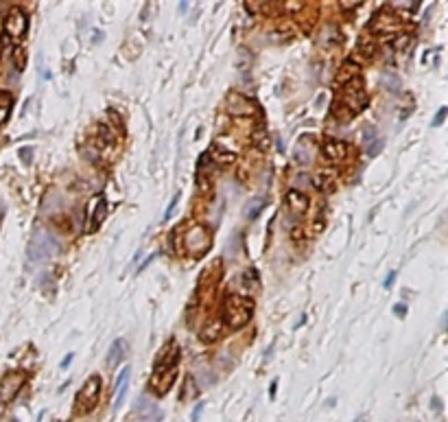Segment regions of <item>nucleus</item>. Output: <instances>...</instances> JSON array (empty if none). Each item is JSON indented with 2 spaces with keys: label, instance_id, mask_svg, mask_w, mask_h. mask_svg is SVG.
Instances as JSON below:
<instances>
[{
  "label": "nucleus",
  "instance_id": "393cba45",
  "mask_svg": "<svg viewBox=\"0 0 448 422\" xmlns=\"http://www.w3.org/2000/svg\"><path fill=\"white\" fill-rule=\"evenodd\" d=\"M254 142L258 144L260 149H267L269 147V136H267V132H265V127H258L254 132Z\"/></svg>",
  "mask_w": 448,
  "mask_h": 422
},
{
  "label": "nucleus",
  "instance_id": "423d86ee",
  "mask_svg": "<svg viewBox=\"0 0 448 422\" xmlns=\"http://www.w3.org/2000/svg\"><path fill=\"white\" fill-rule=\"evenodd\" d=\"M26 383V372H9L3 383H0V407L9 405L13 398L18 396V391L24 387Z\"/></svg>",
  "mask_w": 448,
  "mask_h": 422
},
{
  "label": "nucleus",
  "instance_id": "5701e85b",
  "mask_svg": "<svg viewBox=\"0 0 448 422\" xmlns=\"http://www.w3.org/2000/svg\"><path fill=\"white\" fill-rule=\"evenodd\" d=\"M13 66H16L18 70L26 68V53H24V48H22V46L13 48Z\"/></svg>",
  "mask_w": 448,
  "mask_h": 422
},
{
  "label": "nucleus",
  "instance_id": "9b49d317",
  "mask_svg": "<svg viewBox=\"0 0 448 422\" xmlns=\"http://www.w3.org/2000/svg\"><path fill=\"white\" fill-rule=\"evenodd\" d=\"M175 376H177V368H171V370H153V376H151V389L156 394H166V389L173 385Z\"/></svg>",
  "mask_w": 448,
  "mask_h": 422
},
{
  "label": "nucleus",
  "instance_id": "412c9836",
  "mask_svg": "<svg viewBox=\"0 0 448 422\" xmlns=\"http://www.w3.org/2000/svg\"><path fill=\"white\" fill-rule=\"evenodd\" d=\"M11 105H13V97L9 92H0V125L7 120V116L11 112Z\"/></svg>",
  "mask_w": 448,
  "mask_h": 422
},
{
  "label": "nucleus",
  "instance_id": "f8f14e48",
  "mask_svg": "<svg viewBox=\"0 0 448 422\" xmlns=\"http://www.w3.org/2000/svg\"><path fill=\"white\" fill-rule=\"evenodd\" d=\"M359 75H361V68H359V64H354L352 59H348V62L339 68V75H337V83H339V85H350L352 81H356Z\"/></svg>",
  "mask_w": 448,
  "mask_h": 422
},
{
  "label": "nucleus",
  "instance_id": "b1692460",
  "mask_svg": "<svg viewBox=\"0 0 448 422\" xmlns=\"http://www.w3.org/2000/svg\"><path fill=\"white\" fill-rule=\"evenodd\" d=\"M265 208V199H258V201H252L249 206L245 208V215H247V219H256V217L260 215V210Z\"/></svg>",
  "mask_w": 448,
  "mask_h": 422
},
{
  "label": "nucleus",
  "instance_id": "20e7f679",
  "mask_svg": "<svg viewBox=\"0 0 448 422\" xmlns=\"http://www.w3.org/2000/svg\"><path fill=\"white\" fill-rule=\"evenodd\" d=\"M335 103H343V107H346V110H350V116L363 112V107H365V103H367L365 92H363V83L356 79V81H352L350 85H346L343 94L335 101Z\"/></svg>",
  "mask_w": 448,
  "mask_h": 422
},
{
  "label": "nucleus",
  "instance_id": "f257e3e1",
  "mask_svg": "<svg viewBox=\"0 0 448 422\" xmlns=\"http://www.w3.org/2000/svg\"><path fill=\"white\" fill-rule=\"evenodd\" d=\"M254 315V302L243 295H227L225 300V322L232 328H243Z\"/></svg>",
  "mask_w": 448,
  "mask_h": 422
},
{
  "label": "nucleus",
  "instance_id": "4468645a",
  "mask_svg": "<svg viewBox=\"0 0 448 422\" xmlns=\"http://www.w3.org/2000/svg\"><path fill=\"white\" fill-rule=\"evenodd\" d=\"M286 203L295 215H304L308 210V197L300 191H289L286 193Z\"/></svg>",
  "mask_w": 448,
  "mask_h": 422
},
{
  "label": "nucleus",
  "instance_id": "4c0bfd02",
  "mask_svg": "<svg viewBox=\"0 0 448 422\" xmlns=\"http://www.w3.org/2000/svg\"><path fill=\"white\" fill-rule=\"evenodd\" d=\"M70 361H72V354H68V359H66V361L62 363V368H66V366H68V363H70Z\"/></svg>",
  "mask_w": 448,
  "mask_h": 422
},
{
  "label": "nucleus",
  "instance_id": "9d476101",
  "mask_svg": "<svg viewBox=\"0 0 448 422\" xmlns=\"http://www.w3.org/2000/svg\"><path fill=\"white\" fill-rule=\"evenodd\" d=\"M321 154H324V158L330 164H339L348 156V144L341 140H335V138H326L324 144H321Z\"/></svg>",
  "mask_w": 448,
  "mask_h": 422
},
{
  "label": "nucleus",
  "instance_id": "473e14b6",
  "mask_svg": "<svg viewBox=\"0 0 448 422\" xmlns=\"http://www.w3.org/2000/svg\"><path fill=\"white\" fill-rule=\"evenodd\" d=\"M20 158L24 160V162H31V158H33V151H31V149H20Z\"/></svg>",
  "mask_w": 448,
  "mask_h": 422
},
{
  "label": "nucleus",
  "instance_id": "dca6fc26",
  "mask_svg": "<svg viewBox=\"0 0 448 422\" xmlns=\"http://www.w3.org/2000/svg\"><path fill=\"white\" fill-rule=\"evenodd\" d=\"M136 416L140 422H160V411L153 403H146V400H140V405L136 407Z\"/></svg>",
  "mask_w": 448,
  "mask_h": 422
},
{
  "label": "nucleus",
  "instance_id": "f704fd0d",
  "mask_svg": "<svg viewBox=\"0 0 448 422\" xmlns=\"http://www.w3.org/2000/svg\"><path fill=\"white\" fill-rule=\"evenodd\" d=\"M302 232H304V230H300V228L293 230V234H291V236H293V241H302V238H304Z\"/></svg>",
  "mask_w": 448,
  "mask_h": 422
},
{
  "label": "nucleus",
  "instance_id": "7c9ffc66",
  "mask_svg": "<svg viewBox=\"0 0 448 422\" xmlns=\"http://www.w3.org/2000/svg\"><path fill=\"white\" fill-rule=\"evenodd\" d=\"M180 197H182V195H180V193H177V195H175V197H173V201H171V206H168V208H166V215H164V219H168V217H173V210H175V206H177V201H180Z\"/></svg>",
  "mask_w": 448,
  "mask_h": 422
},
{
  "label": "nucleus",
  "instance_id": "58836bf2",
  "mask_svg": "<svg viewBox=\"0 0 448 422\" xmlns=\"http://www.w3.org/2000/svg\"><path fill=\"white\" fill-rule=\"evenodd\" d=\"M0 50H3V38H0Z\"/></svg>",
  "mask_w": 448,
  "mask_h": 422
},
{
  "label": "nucleus",
  "instance_id": "a878e982",
  "mask_svg": "<svg viewBox=\"0 0 448 422\" xmlns=\"http://www.w3.org/2000/svg\"><path fill=\"white\" fill-rule=\"evenodd\" d=\"M409 44H411V35H409V33H402V35H398V38L392 42V46L398 50V53H400V50H405Z\"/></svg>",
  "mask_w": 448,
  "mask_h": 422
},
{
  "label": "nucleus",
  "instance_id": "a211bd4d",
  "mask_svg": "<svg viewBox=\"0 0 448 422\" xmlns=\"http://www.w3.org/2000/svg\"><path fill=\"white\" fill-rule=\"evenodd\" d=\"M208 158H212L217 164H223V166L232 164V162H236V154H232V151H225L223 147H219V144H215V147L210 149Z\"/></svg>",
  "mask_w": 448,
  "mask_h": 422
},
{
  "label": "nucleus",
  "instance_id": "4be33fe9",
  "mask_svg": "<svg viewBox=\"0 0 448 422\" xmlns=\"http://www.w3.org/2000/svg\"><path fill=\"white\" fill-rule=\"evenodd\" d=\"M359 53H361L363 57H367V59H370V57H374V53H376V42H374L372 38H361L359 40Z\"/></svg>",
  "mask_w": 448,
  "mask_h": 422
},
{
  "label": "nucleus",
  "instance_id": "c85d7f7f",
  "mask_svg": "<svg viewBox=\"0 0 448 422\" xmlns=\"http://www.w3.org/2000/svg\"><path fill=\"white\" fill-rule=\"evenodd\" d=\"M370 144H372V147H367V154H370V156H376L378 151L383 149V138H376V140H372Z\"/></svg>",
  "mask_w": 448,
  "mask_h": 422
},
{
  "label": "nucleus",
  "instance_id": "6e6552de",
  "mask_svg": "<svg viewBox=\"0 0 448 422\" xmlns=\"http://www.w3.org/2000/svg\"><path fill=\"white\" fill-rule=\"evenodd\" d=\"M225 107L227 112L234 116H254L256 114V103L252 99H247L245 94L241 92H230L225 99Z\"/></svg>",
  "mask_w": 448,
  "mask_h": 422
},
{
  "label": "nucleus",
  "instance_id": "aec40b11",
  "mask_svg": "<svg viewBox=\"0 0 448 422\" xmlns=\"http://www.w3.org/2000/svg\"><path fill=\"white\" fill-rule=\"evenodd\" d=\"M105 210H107V206H105V199L99 197V201H97V210H94V217H92V223L87 225V232L97 230L99 225L103 223V219H105Z\"/></svg>",
  "mask_w": 448,
  "mask_h": 422
},
{
  "label": "nucleus",
  "instance_id": "7ed1b4c3",
  "mask_svg": "<svg viewBox=\"0 0 448 422\" xmlns=\"http://www.w3.org/2000/svg\"><path fill=\"white\" fill-rule=\"evenodd\" d=\"M101 396V378L97 374H92L83 383L81 391L77 394V413H90L99 403Z\"/></svg>",
  "mask_w": 448,
  "mask_h": 422
},
{
  "label": "nucleus",
  "instance_id": "1a4fd4ad",
  "mask_svg": "<svg viewBox=\"0 0 448 422\" xmlns=\"http://www.w3.org/2000/svg\"><path fill=\"white\" fill-rule=\"evenodd\" d=\"M186 247L195 254L205 252L210 247V232L205 230L203 225H193L186 234Z\"/></svg>",
  "mask_w": 448,
  "mask_h": 422
},
{
  "label": "nucleus",
  "instance_id": "39448f33",
  "mask_svg": "<svg viewBox=\"0 0 448 422\" xmlns=\"http://www.w3.org/2000/svg\"><path fill=\"white\" fill-rule=\"evenodd\" d=\"M26 28H28L26 13L22 11L20 7H13V9L7 13V18H5V33L9 35L13 42H20L26 35Z\"/></svg>",
  "mask_w": 448,
  "mask_h": 422
},
{
  "label": "nucleus",
  "instance_id": "f3484780",
  "mask_svg": "<svg viewBox=\"0 0 448 422\" xmlns=\"http://www.w3.org/2000/svg\"><path fill=\"white\" fill-rule=\"evenodd\" d=\"M221 333H223V324L219 322V319H215V322H210V324L203 326L201 341H203V344H212V341H217L219 337H221Z\"/></svg>",
  "mask_w": 448,
  "mask_h": 422
},
{
  "label": "nucleus",
  "instance_id": "2f4dec72",
  "mask_svg": "<svg viewBox=\"0 0 448 422\" xmlns=\"http://www.w3.org/2000/svg\"><path fill=\"white\" fill-rule=\"evenodd\" d=\"M343 9H354V7L361 5V0H346V3H339Z\"/></svg>",
  "mask_w": 448,
  "mask_h": 422
},
{
  "label": "nucleus",
  "instance_id": "6ab92c4d",
  "mask_svg": "<svg viewBox=\"0 0 448 422\" xmlns=\"http://www.w3.org/2000/svg\"><path fill=\"white\" fill-rule=\"evenodd\" d=\"M125 356V341L123 339H116L112 346H109V352H107V366H118Z\"/></svg>",
  "mask_w": 448,
  "mask_h": 422
},
{
  "label": "nucleus",
  "instance_id": "ddd939ff",
  "mask_svg": "<svg viewBox=\"0 0 448 422\" xmlns=\"http://www.w3.org/2000/svg\"><path fill=\"white\" fill-rule=\"evenodd\" d=\"M127 383H129V368H123L118 378H116V396H114V409H121V405L125 403L127 396Z\"/></svg>",
  "mask_w": 448,
  "mask_h": 422
},
{
  "label": "nucleus",
  "instance_id": "c9c22d12",
  "mask_svg": "<svg viewBox=\"0 0 448 422\" xmlns=\"http://www.w3.org/2000/svg\"><path fill=\"white\" fill-rule=\"evenodd\" d=\"M394 278H396V272H389V276H387V278H385V287H387V289H389V287H392V282H394Z\"/></svg>",
  "mask_w": 448,
  "mask_h": 422
},
{
  "label": "nucleus",
  "instance_id": "cd10ccee",
  "mask_svg": "<svg viewBox=\"0 0 448 422\" xmlns=\"http://www.w3.org/2000/svg\"><path fill=\"white\" fill-rule=\"evenodd\" d=\"M304 5H306V3H302V0H289V3H284V9L295 13V11H302Z\"/></svg>",
  "mask_w": 448,
  "mask_h": 422
},
{
  "label": "nucleus",
  "instance_id": "2eb2a0df",
  "mask_svg": "<svg viewBox=\"0 0 448 422\" xmlns=\"http://www.w3.org/2000/svg\"><path fill=\"white\" fill-rule=\"evenodd\" d=\"M335 173L333 171H319L317 175L313 177V186L317 188L319 193H333L335 191Z\"/></svg>",
  "mask_w": 448,
  "mask_h": 422
},
{
  "label": "nucleus",
  "instance_id": "0eeeda50",
  "mask_svg": "<svg viewBox=\"0 0 448 422\" xmlns=\"http://www.w3.org/2000/svg\"><path fill=\"white\" fill-rule=\"evenodd\" d=\"M370 28H372V33H374V35H380V38H389V35H394V33L400 28V20L396 18L394 13H389V11H380L378 16H374Z\"/></svg>",
  "mask_w": 448,
  "mask_h": 422
},
{
  "label": "nucleus",
  "instance_id": "c756f323",
  "mask_svg": "<svg viewBox=\"0 0 448 422\" xmlns=\"http://www.w3.org/2000/svg\"><path fill=\"white\" fill-rule=\"evenodd\" d=\"M446 112H448L446 107H439L437 116H435V118H433V127H439V125H442V123H444V118H446Z\"/></svg>",
  "mask_w": 448,
  "mask_h": 422
},
{
  "label": "nucleus",
  "instance_id": "72a5a7b5",
  "mask_svg": "<svg viewBox=\"0 0 448 422\" xmlns=\"http://www.w3.org/2000/svg\"><path fill=\"white\" fill-rule=\"evenodd\" d=\"M199 188H201V191L205 188V193H210V182H208V177H201V179H199Z\"/></svg>",
  "mask_w": 448,
  "mask_h": 422
},
{
  "label": "nucleus",
  "instance_id": "bb28decb",
  "mask_svg": "<svg viewBox=\"0 0 448 422\" xmlns=\"http://www.w3.org/2000/svg\"><path fill=\"white\" fill-rule=\"evenodd\" d=\"M184 387H188V391L184 389L182 400H190V398H195V396H197V389H195V381H193V376H188V378H186V383H184Z\"/></svg>",
  "mask_w": 448,
  "mask_h": 422
},
{
  "label": "nucleus",
  "instance_id": "f03ea898",
  "mask_svg": "<svg viewBox=\"0 0 448 422\" xmlns=\"http://www.w3.org/2000/svg\"><path fill=\"white\" fill-rule=\"evenodd\" d=\"M57 241L50 236V232L35 230L31 241H28V258L31 260H46L57 252Z\"/></svg>",
  "mask_w": 448,
  "mask_h": 422
},
{
  "label": "nucleus",
  "instance_id": "e433bc0d",
  "mask_svg": "<svg viewBox=\"0 0 448 422\" xmlns=\"http://www.w3.org/2000/svg\"><path fill=\"white\" fill-rule=\"evenodd\" d=\"M394 313H398V315H405V307H396Z\"/></svg>",
  "mask_w": 448,
  "mask_h": 422
}]
</instances>
